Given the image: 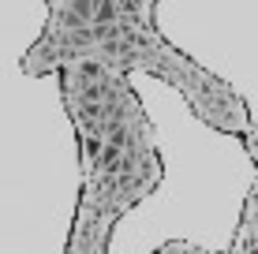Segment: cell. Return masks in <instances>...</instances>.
Wrapping results in <instances>:
<instances>
[{"instance_id": "1", "label": "cell", "mask_w": 258, "mask_h": 254, "mask_svg": "<svg viewBox=\"0 0 258 254\" xmlns=\"http://www.w3.org/2000/svg\"><path fill=\"white\" fill-rule=\"evenodd\" d=\"M71 60H101L105 67H112L120 75L146 71L176 86L183 94V101L195 109V116H202L210 127L225 131V135H236L258 164V120L251 116L247 101L228 82H221L202 64H195L191 56L168 45L157 34L154 19L123 12L116 0H94V15L83 30H71V34L41 30V38L23 56V71L52 75L60 64H71Z\"/></svg>"}]
</instances>
